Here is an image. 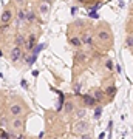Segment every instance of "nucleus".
<instances>
[{"mask_svg":"<svg viewBox=\"0 0 133 139\" xmlns=\"http://www.w3.org/2000/svg\"><path fill=\"white\" fill-rule=\"evenodd\" d=\"M96 42L101 46H105V50H108L111 43H113V37H111V31L107 26H99L96 31Z\"/></svg>","mask_w":133,"mask_h":139,"instance_id":"f257e3e1","label":"nucleus"},{"mask_svg":"<svg viewBox=\"0 0 133 139\" xmlns=\"http://www.w3.org/2000/svg\"><path fill=\"white\" fill-rule=\"evenodd\" d=\"M8 114L11 117H25L28 114V107L22 100H16L8 105Z\"/></svg>","mask_w":133,"mask_h":139,"instance_id":"f03ea898","label":"nucleus"},{"mask_svg":"<svg viewBox=\"0 0 133 139\" xmlns=\"http://www.w3.org/2000/svg\"><path fill=\"white\" fill-rule=\"evenodd\" d=\"M11 125V131L13 133H22L23 128H25V119L23 117H13V120L10 122Z\"/></svg>","mask_w":133,"mask_h":139,"instance_id":"7ed1b4c3","label":"nucleus"},{"mask_svg":"<svg viewBox=\"0 0 133 139\" xmlns=\"http://www.w3.org/2000/svg\"><path fill=\"white\" fill-rule=\"evenodd\" d=\"M88 128H90V125H88L85 120H76L74 122V125H73V133L74 134H85V133H88Z\"/></svg>","mask_w":133,"mask_h":139,"instance_id":"20e7f679","label":"nucleus"},{"mask_svg":"<svg viewBox=\"0 0 133 139\" xmlns=\"http://www.w3.org/2000/svg\"><path fill=\"white\" fill-rule=\"evenodd\" d=\"M81 39H82V43H84V46H87L88 50H93V45H94V40H93V33L91 31H88V30H85V31H82L81 34Z\"/></svg>","mask_w":133,"mask_h":139,"instance_id":"39448f33","label":"nucleus"},{"mask_svg":"<svg viewBox=\"0 0 133 139\" xmlns=\"http://www.w3.org/2000/svg\"><path fill=\"white\" fill-rule=\"evenodd\" d=\"M50 9H51V2L50 0H42V2L39 3V6H37V13H39L40 17L47 19L48 14H50Z\"/></svg>","mask_w":133,"mask_h":139,"instance_id":"423d86ee","label":"nucleus"},{"mask_svg":"<svg viewBox=\"0 0 133 139\" xmlns=\"http://www.w3.org/2000/svg\"><path fill=\"white\" fill-rule=\"evenodd\" d=\"M25 56H23V48L22 46H13L11 48V51H10V59H11V62H19L20 59H23Z\"/></svg>","mask_w":133,"mask_h":139,"instance_id":"0eeeda50","label":"nucleus"},{"mask_svg":"<svg viewBox=\"0 0 133 139\" xmlns=\"http://www.w3.org/2000/svg\"><path fill=\"white\" fill-rule=\"evenodd\" d=\"M36 42H37V34L30 33L28 34V39H26V45H25V50L33 53V50L36 48Z\"/></svg>","mask_w":133,"mask_h":139,"instance_id":"6e6552de","label":"nucleus"},{"mask_svg":"<svg viewBox=\"0 0 133 139\" xmlns=\"http://www.w3.org/2000/svg\"><path fill=\"white\" fill-rule=\"evenodd\" d=\"M81 99L84 102V105H87V107H97V105H99V104H97V100H96V97L93 94H82Z\"/></svg>","mask_w":133,"mask_h":139,"instance_id":"1a4fd4ad","label":"nucleus"},{"mask_svg":"<svg viewBox=\"0 0 133 139\" xmlns=\"http://www.w3.org/2000/svg\"><path fill=\"white\" fill-rule=\"evenodd\" d=\"M11 19H13V11H11L10 8L3 9V11H2V16H0V22H2V25H10Z\"/></svg>","mask_w":133,"mask_h":139,"instance_id":"9d476101","label":"nucleus"},{"mask_svg":"<svg viewBox=\"0 0 133 139\" xmlns=\"http://www.w3.org/2000/svg\"><path fill=\"white\" fill-rule=\"evenodd\" d=\"M14 45L16 46H22V48H25V45H26V39H25V36L22 33H17L14 36Z\"/></svg>","mask_w":133,"mask_h":139,"instance_id":"9b49d317","label":"nucleus"},{"mask_svg":"<svg viewBox=\"0 0 133 139\" xmlns=\"http://www.w3.org/2000/svg\"><path fill=\"white\" fill-rule=\"evenodd\" d=\"M68 42H70V45H73L74 48H81V46L84 45L81 36H70V37H68Z\"/></svg>","mask_w":133,"mask_h":139,"instance_id":"f8f14e48","label":"nucleus"},{"mask_svg":"<svg viewBox=\"0 0 133 139\" xmlns=\"http://www.w3.org/2000/svg\"><path fill=\"white\" fill-rule=\"evenodd\" d=\"M79 62H81V63H87V62H88V56H87L84 51H77L76 56H74V63L77 65Z\"/></svg>","mask_w":133,"mask_h":139,"instance_id":"ddd939ff","label":"nucleus"},{"mask_svg":"<svg viewBox=\"0 0 133 139\" xmlns=\"http://www.w3.org/2000/svg\"><path fill=\"white\" fill-rule=\"evenodd\" d=\"M16 22H17V26L26 23V9H19L17 11V20Z\"/></svg>","mask_w":133,"mask_h":139,"instance_id":"4468645a","label":"nucleus"},{"mask_svg":"<svg viewBox=\"0 0 133 139\" xmlns=\"http://www.w3.org/2000/svg\"><path fill=\"white\" fill-rule=\"evenodd\" d=\"M93 96L96 97L97 104H101V102L104 100V97L107 96V94H105V91H104V90H101V88H94V90H93Z\"/></svg>","mask_w":133,"mask_h":139,"instance_id":"2eb2a0df","label":"nucleus"},{"mask_svg":"<svg viewBox=\"0 0 133 139\" xmlns=\"http://www.w3.org/2000/svg\"><path fill=\"white\" fill-rule=\"evenodd\" d=\"M37 20V16L34 9H26V23H34Z\"/></svg>","mask_w":133,"mask_h":139,"instance_id":"dca6fc26","label":"nucleus"},{"mask_svg":"<svg viewBox=\"0 0 133 139\" xmlns=\"http://www.w3.org/2000/svg\"><path fill=\"white\" fill-rule=\"evenodd\" d=\"M116 90H118L116 85H108V87H105L104 91H105V94H107V96L111 99V97H114V94H116Z\"/></svg>","mask_w":133,"mask_h":139,"instance_id":"f3484780","label":"nucleus"},{"mask_svg":"<svg viewBox=\"0 0 133 139\" xmlns=\"http://www.w3.org/2000/svg\"><path fill=\"white\" fill-rule=\"evenodd\" d=\"M125 46L130 50H133V33H128L125 37Z\"/></svg>","mask_w":133,"mask_h":139,"instance_id":"a211bd4d","label":"nucleus"},{"mask_svg":"<svg viewBox=\"0 0 133 139\" xmlns=\"http://www.w3.org/2000/svg\"><path fill=\"white\" fill-rule=\"evenodd\" d=\"M64 108H65V111H67L68 114H71L73 111H74V104H73L71 100H67V102H65V107H64Z\"/></svg>","mask_w":133,"mask_h":139,"instance_id":"6ab92c4d","label":"nucleus"},{"mask_svg":"<svg viewBox=\"0 0 133 139\" xmlns=\"http://www.w3.org/2000/svg\"><path fill=\"white\" fill-rule=\"evenodd\" d=\"M13 137H14V133L6 131L5 128H2V133H0V139H13Z\"/></svg>","mask_w":133,"mask_h":139,"instance_id":"aec40b11","label":"nucleus"},{"mask_svg":"<svg viewBox=\"0 0 133 139\" xmlns=\"http://www.w3.org/2000/svg\"><path fill=\"white\" fill-rule=\"evenodd\" d=\"M45 46H47L45 43H39V45H36V48L33 50V53H31V54H34V56H37V54H39V51H42L43 48H45Z\"/></svg>","mask_w":133,"mask_h":139,"instance_id":"412c9836","label":"nucleus"},{"mask_svg":"<svg viewBox=\"0 0 133 139\" xmlns=\"http://www.w3.org/2000/svg\"><path fill=\"white\" fill-rule=\"evenodd\" d=\"M84 116H85V108H76V117H77V120H81Z\"/></svg>","mask_w":133,"mask_h":139,"instance_id":"4be33fe9","label":"nucleus"},{"mask_svg":"<svg viewBox=\"0 0 133 139\" xmlns=\"http://www.w3.org/2000/svg\"><path fill=\"white\" fill-rule=\"evenodd\" d=\"M101 113H102V105H97V107H94V117H96V119L101 116Z\"/></svg>","mask_w":133,"mask_h":139,"instance_id":"5701e85b","label":"nucleus"},{"mask_svg":"<svg viewBox=\"0 0 133 139\" xmlns=\"http://www.w3.org/2000/svg\"><path fill=\"white\" fill-rule=\"evenodd\" d=\"M0 120H2V122H0V124H2V128H5V124H8V119L5 117V113H2V117H0Z\"/></svg>","mask_w":133,"mask_h":139,"instance_id":"b1692460","label":"nucleus"},{"mask_svg":"<svg viewBox=\"0 0 133 139\" xmlns=\"http://www.w3.org/2000/svg\"><path fill=\"white\" fill-rule=\"evenodd\" d=\"M11 133H13V131H11ZM14 139H26V136H25L23 133H17V134L14 133Z\"/></svg>","mask_w":133,"mask_h":139,"instance_id":"393cba45","label":"nucleus"},{"mask_svg":"<svg viewBox=\"0 0 133 139\" xmlns=\"http://www.w3.org/2000/svg\"><path fill=\"white\" fill-rule=\"evenodd\" d=\"M105 67H107V70L111 71V68H113V62H111V60H105Z\"/></svg>","mask_w":133,"mask_h":139,"instance_id":"a878e982","label":"nucleus"},{"mask_svg":"<svg viewBox=\"0 0 133 139\" xmlns=\"http://www.w3.org/2000/svg\"><path fill=\"white\" fill-rule=\"evenodd\" d=\"M74 90H76V94H79V91H81V85H79V83H74Z\"/></svg>","mask_w":133,"mask_h":139,"instance_id":"bb28decb","label":"nucleus"},{"mask_svg":"<svg viewBox=\"0 0 133 139\" xmlns=\"http://www.w3.org/2000/svg\"><path fill=\"white\" fill-rule=\"evenodd\" d=\"M81 139H91V136L88 134V133H85V134H82V136H81Z\"/></svg>","mask_w":133,"mask_h":139,"instance_id":"cd10ccee","label":"nucleus"},{"mask_svg":"<svg viewBox=\"0 0 133 139\" xmlns=\"http://www.w3.org/2000/svg\"><path fill=\"white\" fill-rule=\"evenodd\" d=\"M8 26H10V25H2V34H3V33L8 30Z\"/></svg>","mask_w":133,"mask_h":139,"instance_id":"c85d7f7f","label":"nucleus"},{"mask_svg":"<svg viewBox=\"0 0 133 139\" xmlns=\"http://www.w3.org/2000/svg\"><path fill=\"white\" fill-rule=\"evenodd\" d=\"M114 70H116V73H121V67H119V65H116V67H114Z\"/></svg>","mask_w":133,"mask_h":139,"instance_id":"c756f323","label":"nucleus"},{"mask_svg":"<svg viewBox=\"0 0 133 139\" xmlns=\"http://www.w3.org/2000/svg\"><path fill=\"white\" fill-rule=\"evenodd\" d=\"M16 3H19V5H23V3H25V0H16Z\"/></svg>","mask_w":133,"mask_h":139,"instance_id":"7c9ffc66","label":"nucleus"},{"mask_svg":"<svg viewBox=\"0 0 133 139\" xmlns=\"http://www.w3.org/2000/svg\"><path fill=\"white\" fill-rule=\"evenodd\" d=\"M22 87H23V88H26V87H28V85H26V80H22Z\"/></svg>","mask_w":133,"mask_h":139,"instance_id":"2f4dec72","label":"nucleus"},{"mask_svg":"<svg viewBox=\"0 0 133 139\" xmlns=\"http://www.w3.org/2000/svg\"><path fill=\"white\" fill-rule=\"evenodd\" d=\"M104 136H105V133H101L99 134V139H104Z\"/></svg>","mask_w":133,"mask_h":139,"instance_id":"473e14b6","label":"nucleus"},{"mask_svg":"<svg viewBox=\"0 0 133 139\" xmlns=\"http://www.w3.org/2000/svg\"><path fill=\"white\" fill-rule=\"evenodd\" d=\"M77 2H81V3H85V2H87V0H77Z\"/></svg>","mask_w":133,"mask_h":139,"instance_id":"72a5a7b5","label":"nucleus"}]
</instances>
